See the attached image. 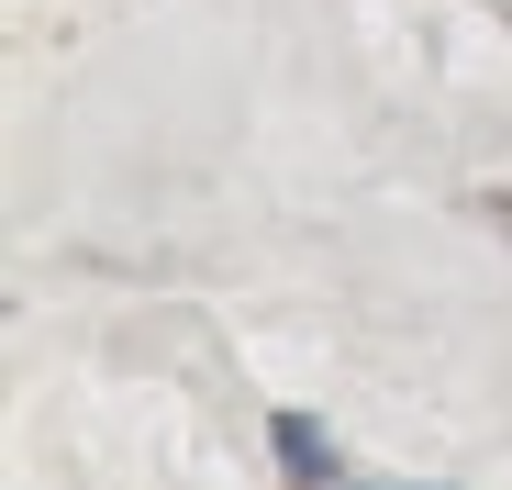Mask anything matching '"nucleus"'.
I'll use <instances>...</instances> for the list:
<instances>
[{
  "label": "nucleus",
  "instance_id": "obj_1",
  "mask_svg": "<svg viewBox=\"0 0 512 490\" xmlns=\"http://www.w3.org/2000/svg\"><path fill=\"white\" fill-rule=\"evenodd\" d=\"M268 435H279V468H290V490H323L334 468H346V457L323 446V424H312V413H279Z\"/></svg>",
  "mask_w": 512,
  "mask_h": 490
},
{
  "label": "nucleus",
  "instance_id": "obj_2",
  "mask_svg": "<svg viewBox=\"0 0 512 490\" xmlns=\"http://www.w3.org/2000/svg\"><path fill=\"white\" fill-rule=\"evenodd\" d=\"M323 490H446V479H346V468H334Z\"/></svg>",
  "mask_w": 512,
  "mask_h": 490
}]
</instances>
